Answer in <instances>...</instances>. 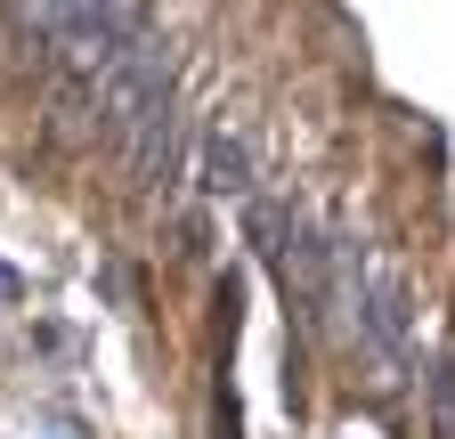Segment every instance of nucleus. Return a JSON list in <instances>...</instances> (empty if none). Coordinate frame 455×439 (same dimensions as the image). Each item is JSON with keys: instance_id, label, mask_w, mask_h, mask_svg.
Segmentation results:
<instances>
[{"instance_id": "nucleus-1", "label": "nucleus", "mask_w": 455, "mask_h": 439, "mask_svg": "<svg viewBox=\"0 0 455 439\" xmlns=\"http://www.w3.org/2000/svg\"><path fill=\"white\" fill-rule=\"evenodd\" d=\"M98 115H106V139H123V147H139L171 115V49L163 41H139L131 58L98 82Z\"/></svg>"}, {"instance_id": "nucleus-2", "label": "nucleus", "mask_w": 455, "mask_h": 439, "mask_svg": "<svg viewBox=\"0 0 455 439\" xmlns=\"http://www.w3.org/2000/svg\"><path fill=\"white\" fill-rule=\"evenodd\" d=\"M358 317H366V334L398 358L407 350V277H398V268H374L366 293H358Z\"/></svg>"}, {"instance_id": "nucleus-3", "label": "nucleus", "mask_w": 455, "mask_h": 439, "mask_svg": "<svg viewBox=\"0 0 455 439\" xmlns=\"http://www.w3.org/2000/svg\"><path fill=\"white\" fill-rule=\"evenodd\" d=\"M204 188H212V196H244V188H252V147L228 131V123L204 131Z\"/></svg>"}, {"instance_id": "nucleus-4", "label": "nucleus", "mask_w": 455, "mask_h": 439, "mask_svg": "<svg viewBox=\"0 0 455 439\" xmlns=\"http://www.w3.org/2000/svg\"><path fill=\"white\" fill-rule=\"evenodd\" d=\"M171 147H180V115H163L147 139H139V180L155 188V180H171Z\"/></svg>"}, {"instance_id": "nucleus-5", "label": "nucleus", "mask_w": 455, "mask_h": 439, "mask_svg": "<svg viewBox=\"0 0 455 439\" xmlns=\"http://www.w3.org/2000/svg\"><path fill=\"white\" fill-rule=\"evenodd\" d=\"M431 439H455V358L431 366Z\"/></svg>"}, {"instance_id": "nucleus-6", "label": "nucleus", "mask_w": 455, "mask_h": 439, "mask_svg": "<svg viewBox=\"0 0 455 439\" xmlns=\"http://www.w3.org/2000/svg\"><path fill=\"white\" fill-rule=\"evenodd\" d=\"M25 293V277H17V268H0V301H17Z\"/></svg>"}]
</instances>
